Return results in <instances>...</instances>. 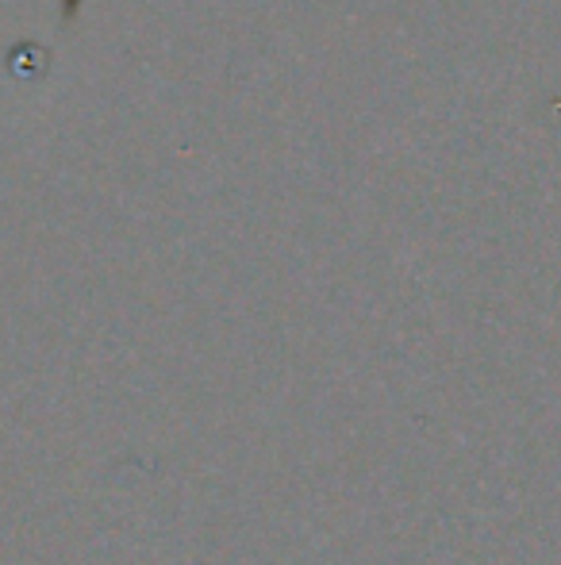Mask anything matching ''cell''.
I'll list each match as a JSON object with an SVG mask.
<instances>
[{"mask_svg":"<svg viewBox=\"0 0 561 565\" xmlns=\"http://www.w3.org/2000/svg\"><path fill=\"white\" fill-rule=\"evenodd\" d=\"M46 51L39 43H15L8 46V70H12L15 77H28V82H35V77L46 74Z\"/></svg>","mask_w":561,"mask_h":565,"instance_id":"1","label":"cell"}]
</instances>
